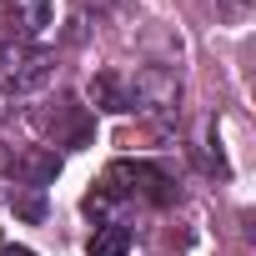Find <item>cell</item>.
<instances>
[{"mask_svg":"<svg viewBox=\"0 0 256 256\" xmlns=\"http://www.w3.org/2000/svg\"><path fill=\"white\" fill-rule=\"evenodd\" d=\"M126 90H131L136 110H151V116H176L181 110V76L166 70V66H141Z\"/></svg>","mask_w":256,"mask_h":256,"instance_id":"3","label":"cell"},{"mask_svg":"<svg viewBox=\"0 0 256 256\" xmlns=\"http://www.w3.org/2000/svg\"><path fill=\"white\" fill-rule=\"evenodd\" d=\"M126 251H131V226H120V221L96 226V236H90V256H126Z\"/></svg>","mask_w":256,"mask_h":256,"instance_id":"7","label":"cell"},{"mask_svg":"<svg viewBox=\"0 0 256 256\" xmlns=\"http://www.w3.org/2000/svg\"><path fill=\"white\" fill-rule=\"evenodd\" d=\"M0 26L10 40H36L50 26V0H0Z\"/></svg>","mask_w":256,"mask_h":256,"instance_id":"4","label":"cell"},{"mask_svg":"<svg viewBox=\"0 0 256 256\" xmlns=\"http://www.w3.org/2000/svg\"><path fill=\"white\" fill-rule=\"evenodd\" d=\"M96 196H100V201L141 196V201H151V206H171V201H176V186H171V176H166V171H156V166L116 161V166H106V176H100V191H96Z\"/></svg>","mask_w":256,"mask_h":256,"instance_id":"1","label":"cell"},{"mask_svg":"<svg viewBox=\"0 0 256 256\" xmlns=\"http://www.w3.org/2000/svg\"><path fill=\"white\" fill-rule=\"evenodd\" d=\"M90 100H96V110H110V116H120V110H131V90H126L110 70H100L96 80H90Z\"/></svg>","mask_w":256,"mask_h":256,"instance_id":"6","label":"cell"},{"mask_svg":"<svg viewBox=\"0 0 256 256\" xmlns=\"http://www.w3.org/2000/svg\"><path fill=\"white\" fill-rule=\"evenodd\" d=\"M56 60L30 46V40H6L0 46V96H30L40 86H50Z\"/></svg>","mask_w":256,"mask_h":256,"instance_id":"2","label":"cell"},{"mask_svg":"<svg viewBox=\"0 0 256 256\" xmlns=\"http://www.w3.org/2000/svg\"><path fill=\"white\" fill-rule=\"evenodd\" d=\"M0 256H36L30 246H0Z\"/></svg>","mask_w":256,"mask_h":256,"instance_id":"10","label":"cell"},{"mask_svg":"<svg viewBox=\"0 0 256 256\" xmlns=\"http://www.w3.org/2000/svg\"><path fill=\"white\" fill-rule=\"evenodd\" d=\"M251 6H256V0H216V16L226 26H246L251 20Z\"/></svg>","mask_w":256,"mask_h":256,"instance_id":"8","label":"cell"},{"mask_svg":"<svg viewBox=\"0 0 256 256\" xmlns=\"http://www.w3.org/2000/svg\"><path fill=\"white\" fill-rule=\"evenodd\" d=\"M10 171H16L20 186L40 191V186H50V181L60 176V156H56L50 146H26V151H10Z\"/></svg>","mask_w":256,"mask_h":256,"instance_id":"5","label":"cell"},{"mask_svg":"<svg viewBox=\"0 0 256 256\" xmlns=\"http://www.w3.org/2000/svg\"><path fill=\"white\" fill-rule=\"evenodd\" d=\"M10 206H16V211H20L26 221H40V216H46V206H40V196H16Z\"/></svg>","mask_w":256,"mask_h":256,"instance_id":"9","label":"cell"}]
</instances>
